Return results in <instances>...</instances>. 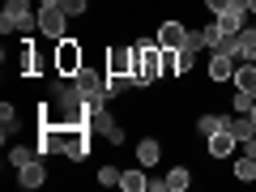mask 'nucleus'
<instances>
[{"label": "nucleus", "instance_id": "f257e3e1", "mask_svg": "<svg viewBox=\"0 0 256 192\" xmlns=\"http://www.w3.org/2000/svg\"><path fill=\"white\" fill-rule=\"evenodd\" d=\"M0 30L4 34H30V30H38V9L30 0H9L4 13H0Z\"/></svg>", "mask_w": 256, "mask_h": 192}, {"label": "nucleus", "instance_id": "f03ea898", "mask_svg": "<svg viewBox=\"0 0 256 192\" xmlns=\"http://www.w3.org/2000/svg\"><path fill=\"white\" fill-rule=\"evenodd\" d=\"M82 64H86V52H82V43H77V34L56 38V52H52V73L56 77H77Z\"/></svg>", "mask_w": 256, "mask_h": 192}, {"label": "nucleus", "instance_id": "7ed1b4c3", "mask_svg": "<svg viewBox=\"0 0 256 192\" xmlns=\"http://www.w3.org/2000/svg\"><path fill=\"white\" fill-rule=\"evenodd\" d=\"M154 82H162V43H141V52H137V86L146 90V86H154Z\"/></svg>", "mask_w": 256, "mask_h": 192}, {"label": "nucleus", "instance_id": "20e7f679", "mask_svg": "<svg viewBox=\"0 0 256 192\" xmlns=\"http://www.w3.org/2000/svg\"><path fill=\"white\" fill-rule=\"evenodd\" d=\"M90 141H94V128L90 124H64L60 154L68 158V162H86V158H90Z\"/></svg>", "mask_w": 256, "mask_h": 192}, {"label": "nucleus", "instance_id": "39448f33", "mask_svg": "<svg viewBox=\"0 0 256 192\" xmlns=\"http://www.w3.org/2000/svg\"><path fill=\"white\" fill-rule=\"evenodd\" d=\"M137 52H141V43L107 47V56H102V68H107V77H137Z\"/></svg>", "mask_w": 256, "mask_h": 192}, {"label": "nucleus", "instance_id": "423d86ee", "mask_svg": "<svg viewBox=\"0 0 256 192\" xmlns=\"http://www.w3.org/2000/svg\"><path fill=\"white\" fill-rule=\"evenodd\" d=\"M43 68H47L43 52H38V43L26 34V38H22V52H18V73L26 77V82H34V77H43Z\"/></svg>", "mask_w": 256, "mask_h": 192}, {"label": "nucleus", "instance_id": "0eeeda50", "mask_svg": "<svg viewBox=\"0 0 256 192\" xmlns=\"http://www.w3.org/2000/svg\"><path fill=\"white\" fill-rule=\"evenodd\" d=\"M38 30H43V38H64L68 34V13L60 9V4H43V9H38Z\"/></svg>", "mask_w": 256, "mask_h": 192}, {"label": "nucleus", "instance_id": "6e6552de", "mask_svg": "<svg viewBox=\"0 0 256 192\" xmlns=\"http://www.w3.org/2000/svg\"><path fill=\"white\" fill-rule=\"evenodd\" d=\"M235 68H239V60H235V56H218V52H210L205 77H210V86H222V82H230V77H235Z\"/></svg>", "mask_w": 256, "mask_h": 192}, {"label": "nucleus", "instance_id": "1a4fd4ad", "mask_svg": "<svg viewBox=\"0 0 256 192\" xmlns=\"http://www.w3.org/2000/svg\"><path fill=\"white\" fill-rule=\"evenodd\" d=\"M235 150H239V141L230 137V128H218V132L205 137V154H210V158H230Z\"/></svg>", "mask_w": 256, "mask_h": 192}, {"label": "nucleus", "instance_id": "9d476101", "mask_svg": "<svg viewBox=\"0 0 256 192\" xmlns=\"http://www.w3.org/2000/svg\"><path fill=\"white\" fill-rule=\"evenodd\" d=\"M47 180H52V175H47V166H43V158H34V162H26V166H18V184H22V188H43Z\"/></svg>", "mask_w": 256, "mask_h": 192}, {"label": "nucleus", "instance_id": "9b49d317", "mask_svg": "<svg viewBox=\"0 0 256 192\" xmlns=\"http://www.w3.org/2000/svg\"><path fill=\"white\" fill-rule=\"evenodd\" d=\"M158 43L162 47H184L188 43V26H184V22H162V26H158Z\"/></svg>", "mask_w": 256, "mask_h": 192}, {"label": "nucleus", "instance_id": "f8f14e48", "mask_svg": "<svg viewBox=\"0 0 256 192\" xmlns=\"http://www.w3.org/2000/svg\"><path fill=\"white\" fill-rule=\"evenodd\" d=\"M158 158H162V146H158L154 137H141L137 141V162L150 171V166H158Z\"/></svg>", "mask_w": 256, "mask_h": 192}, {"label": "nucleus", "instance_id": "ddd939ff", "mask_svg": "<svg viewBox=\"0 0 256 192\" xmlns=\"http://www.w3.org/2000/svg\"><path fill=\"white\" fill-rule=\"evenodd\" d=\"M120 188H124V192H146L150 188V180H146V166H128V171L124 175H120Z\"/></svg>", "mask_w": 256, "mask_h": 192}, {"label": "nucleus", "instance_id": "4468645a", "mask_svg": "<svg viewBox=\"0 0 256 192\" xmlns=\"http://www.w3.org/2000/svg\"><path fill=\"white\" fill-rule=\"evenodd\" d=\"M230 82H235V90H244V94H252V98H256V60L252 64H239Z\"/></svg>", "mask_w": 256, "mask_h": 192}, {"label": "nucleus", "instance_id": "2eb2a0df", "mask_svg": "<svg viewBox=\"0 0 256 192\" xmlns=\"http://www.w3.org/2000/svg\"><path fill=\"white\" fill-rule=\"evenodd\" d=\"M226 128H230V137H235L239 146H244L248 137H256V124H252L248 116H226Z\"/></svg>", "mask_w": 256, "mask_h": 192}, {"label": "nucleus", "instance_id": "dca6fc26", "mask_svg": "<svg viewBox=\"0 0 256 192\" xmlns=\"http://www.w3.org/2000/svg\"><path fill=\"white\" fill-rule=\"evenodd\" d=\"M256 60V26L239 30V64H252Z\"/></svg>", "mask_w": 256, "mask_h": 192}, {"label": "nucleus", "instance_id": "f3484780", "mask_svg": "<svg viewBox=\"0 0 256 192\" xmlns=\"http://www.w3.org/2000/svg\"><path fill=\"white\" fill-rule=\"evenodd\" d=\"M192 184V171L188 166H171V171H166V192H184Z\"/></svg>", "mask_w": 256, "mask_h": 192}, {"label": "nucleus", "instance_id": "a211bd4d", "mask_svg": "<svg viewBox=\"0 0 256 192\" xmlns=\"http://www.w3.org/2000/svg\"><path fill=\"white\" fill-rule=\"evenodd\" d=\"M34 158H43L38 146H9V162L13 166H26V162H34Z\"/></svg>", "mask_w": 256, "mask_h": 192}, {"label": "nucleus", "instance_id": "6ab92c4d", "mask_svg": "<svg viewBox=\"0 0 256 192\" xmlns=\"http://www.w3.org/2000/svg\"><path fill=\"white\" fill-rule=\"evenodd\" d=\"M218 128H226V116H210V111L196 116V132H201V137H210V132H218Z\"/></svg>", "mask_w": 256, "mask_h": 192}, {"label": "nucleus", "instance_id": "aec40b11", "mask_svg": "<svg viewBox=\"0 0 256 192\" xmlns=\"http://www.w3.org/2000/svg\"><path fill=\"white\" fill-rule=\"evenodd\" d=\"M192 64H196V47H188V43L175 47V68H180V77L192 73Z\"/></svg>", "mask_w": 256, "mask_h": 192}, {"label": "nucleus", "instance_id": "412c9836", "mask_svg": "<svg viewBox=\"0 0 256 192\" xmlns=\"http://www.w3.org/2000/svg\"><path fill=\"white\" fill-rule=\"evenodd\" d=\"M235 180L239 184H256V158H239V162H235Z\"/></svg>", "mask_w": 256, "mask_h": 192}, {"label": "nucleus", "instance_id": "4be33fe9", "mask_svg": "<svg viewBox=\"0 0 256 192\" xmlns=\"http://www.w3.org/2000/svg\"><path fill=\"white\" fill-rule=\"evenodd\" d=\"M13 128H18V107H13V102H4V107H0V132H4V141H9Z\"/></svg>", "mask_w": 256, "mask_h": 192}, {"label": "nucleus", "instance_id": "5701e85b", "mask_svg": "<svg viewBox=\"0 0 256 192\" xmlns=\"http://www.w3.org/2000/svg\"><path fill=\"white\" fill-rule=\"evenodd\" d=\"M252 94H244V90H235V94H230V111H235V116H248V111H252Z\"/></svg>", "mask_w": 256, "mask_h": 192}, {"label": "nucleus", "instance_id": "b1692460", "mask_svg": "<svg viewBox=\"0 0 256 192\" xmlns=\"http://www.w3.org/2000/svg\"><path fill=\"white\" fill-rule=\"evenodd\" d=\"M120 175H124L120 166H102V171H98V184H102V188H120Z\"/></svg>", "mask_w": 256, "mask_h": 192}, {"label": "nucleus", "instance_id": "393cba45", "mask_svg": "<svg viewBox=\"0 0 256 192\" xmlns=\"http://www.w3.org/2000/svg\"><path fill=\"white\" fill-rule=\"evenodd\" d=\"M60 9L68 13V18H82V13L90 9V0H60Z\"/></svg>", "mask_w": 256, "mask_h": 192}, {"label": "nucleus", "instance_id": "a878e982", "mask_svg": "<svg viewBox=\"0 0 256 192\" xmlns=\"http://www.w3.org/2000/svg\"><path fill=\"white\" fill-rule=\"evenodd\" d=\"M230 4H235V0H205V9H210V13H214V18H218V13H226V9H230Z\"/></svg>", "mask_w": 256, "mask_h": 192}, {"label": "nucleus", "instance_id": "bb28decb", "mask_svg": "<svg viewBox=\"0 0 256 192\" xmlns=\"http://www.w3.org/2000/svg\"><path fill=\"white\" fill-rule=\"evenodd\" d=\"M239 150H244L248 158H256V137H248V141H244V146H239Z\"/></svg>", "mask_w": 256, "mask_h": 192}, {"label": "nucleus", "instance_id": "cd10ccee", "mask_svg": "<svg viewBox=\"0 0 256 192\" xmlns=\"http://www.w3.org/2000/svg\"><path fill=\"white\" fill-rule=\"evenodd\" d=\"M248 120H252V124H256V102H252V111H248Z\"/></svg>", "mask_w": 256, "mask_h": 192}, {"label": "nucleus", "instance_id": "c85d7f7f", "mask_svg": "<svg viewBox=\"0 0 256 192\" xmlns=\"http://www.w3.org/2000/svg\"><path fill=\"white\" fill-rule=\"evenodd\" d=\"M248 13H256V0H248Z\"/></svg>", "mask_w": 256, "mask_h": 192}, {"label": "nucleus", "instance_id": "c756f323", "mask_svg": "<svg viewBox=\"0 0 256 192\" xmlns=\"http://www.w3.org/2000/svg\"><path fill=\"white\" fill-rule=\"evenodd\" d=\"M38 4H60V0H38Z\"/></svg>", "mask_w": 256, "mask_h": 192}]
</instances>
